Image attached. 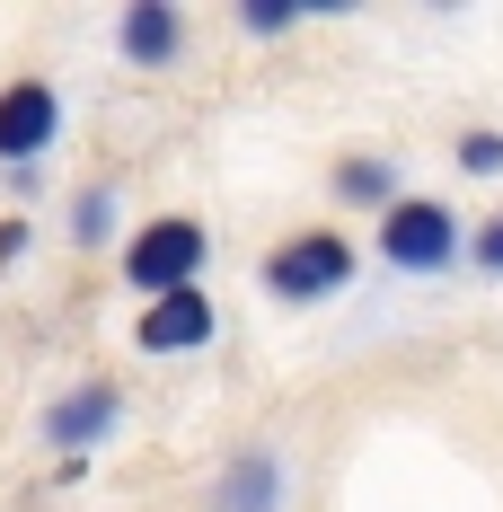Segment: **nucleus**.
Instances as JSON below:
<instances>
[{"label": "nucleus", "mask_w": 503, "mask_h": 512, "mask_svg": "<svg viewBox=\"0 0 503 512\" xmlns=\"http://www.w3.org/2000/svg\"><path fill=\"white\" fill-rule=\"evenodd\" d=\"M203 256H212V239H203L195 221H151V230L124 248V283H142L151 301H168V292H195Z\"/></svg>", "instance_id": "1"}, {"label": "nucleus", "mask_w": 503, "mask_h": 512, "mask_svg": "<svg viewBox=\"0 0 503 512\" xmlns=\"http://www.w3.org/2000/svg\"><path fill=\"white\" fill-rule=\"evenodd\" d=\"M265 283H274L283 301H318V292L353 283V248L336 230H301V239H283V248L265 256Z\"/></svg>", "instance_id": "2"}, {"label": "nucleus", "mask_w": 503, "mask_h": 512, "mask_svg": "<svg viewBox=\"0 0 503 512\" xmlns=\"http://www.w3.org/2000/svg\"><path fill=\"white\" fill-rule=\"evenodd\" d=\"M380 256L406 265V274H433V265H451L459 256V230L442 204H389L380 212Z\"/></svg>", "instance_id": "3"}, {"label": "nucleus", "mask_w": 503, "mask_h": 512, "mask_svg": "<svg viewBox=\"0 0 503 512\" xmlns=\"http://www.w3.org/2000/svg\"><path fill=\"white\" fill-rule=\"evenodd\" d=\"M53 124H62V106H53L45 80H18V89H0V159H9V168H27V159L45 151Z\"/></svg>", "instance_id": "4"}, {"label": "nucleus", "mask_w": 503, "mask_h": 512, "mask_svg": "<svg viewBox=\"0 0 503 512\" xmlns=\"http://www.w3.org/2000/svg\"><path fill=\"white\" fill-rule=\"evenodd\" d=\"M142 345H151V354H203V345H212V301H203V292L151 301L142 309Z\"/></svg>", "instance_id": "5"}, {"label": "nucleus", "mask_w": 503, "mask_h": 512, "mask_svg": "<svg viewBox=\"0 0 503 512\" xmlns=\"http://www.w3.org/2000/svg\"><path fill=\"white\" fill-rule=\"evenodd\" d=\"M115 407H124V398H115L106 380H89V389H71V398H62V407L45 415V433L62 442V451H89L106 424H115Z\"/></svg>", "instance_id": "6"}, {"label": "nucleus", "mask_w": 503, "mask_h": 512, "mask_svg": "<svg viewBox=\"0 0 503 512\" xmlns=\"http://www.w3.org/2000/svg\"><path fill=\"white\" fill-rule=\"evenodd\" d=\"M124 53H133V62H168V53H177V9H168V0L124 9Z\"/></svg>", "instance_id": "7"}, {"label": "nucleus", "mask_w": 503, "mask_h": 512, "mask_svg": "<svg viewBox=\"0 0 503 512\" xmlns=\"http://www.w3.org/2000/svg\"><path fill=\"white\" fill-rule=\"evenodd\" d=\"M221 512H274V460H239V468H230Z\"/></svg>", "instance_id": "8"}, {"label": "nucleus", "mask_w": 503, "mask_h": 512, "mask_svg": "<svg viewBox=\"0 0 503 512\" xmlns=\"http://www.w3.org/2000/svg\"><path fill=\"white\" fill-rule=\"evenodd\" d=\"M336 186L362 195V204H380V195H389V168H380V159H345V168H336Z\"/></svg>", "instance_id": "9"}, {"label": "nucleus", "mask_w": 503, "mask_h": 512, "mask_svg": "<svg viewBox=\"0 0 503 512\" xmlns=\"http://www.w3.org/2000/svg\"><path fill=\"white\" fill-rule=\"evenodd\" d=\"M459 168H468V177L503 168V133H468V142H459Z\"/></svg>", "instance_id": "10"}, {"label": "nucleus", "mask_w": 503, "mask_h": 512, "mask_svg": "<svg viewBox=\"0 0 503 512\" xmlns=\"http://www.w3.org/2000/svg\"><path fill=\"white\" fill-rule=\"evenodd\" d=\"M239 18H248V36H283V27H292V9H283V0H248Z\"/></svg>", "instance_id": "11"}, {"label": "nucleus", "mask_w": 503, "mask_h": 512, "mask_svg": "<svg viewBox=\"0 0 503 512\" xmlns=\"http://www.w3.org/2000/svg\"><path fill=\"white\" fill-rule=\"evenodd\" d=\"M106 212H115L106 186H98V195H80V239H106Z\"/></svg>", "instance_id": "12"}, {"label": "nucleus", "mask_w": 503, "mask_h": 512, "mask_svg": "<svg viewBox=\"0 0 503 512\" xmlns=\"http://www.w3.org/2000/svg\"><path fill=\"white\" fill-rule=\"evenodd\" d=\"M477 265H486V274H503V212L477 230Z\"/></svg>", "instance_id": "13"}]
</instances>
